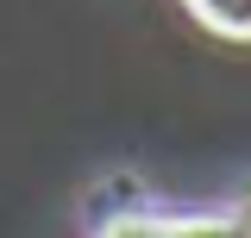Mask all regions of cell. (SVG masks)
Segmentation results:
<instances>
[{
  "label": "cell",
  "instance_id": "6da1fadb",
  "mask_svg": "<svg viewBox=\"0 0 251 238\" xmlns=\"http://www.w3.org/2000/svg\"><path fill=\"white\" fill-rule=\"evenodd\" d=\"M195 13V25H207L214 38H232V44H251V0H182Z\"/></svg>",
  "mask_w": 251,
  "mask_h": 238
}]
</instances>
